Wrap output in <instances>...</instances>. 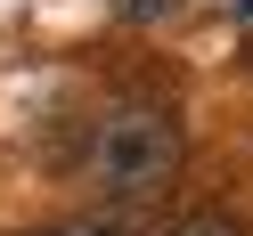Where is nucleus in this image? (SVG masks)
Listing matches in <instances>:
<instances>
[{
    "instance_id": "1",
    "label": "nucleus",
    "mask_w": 253,
    "mask_h": 236,
    "mask_svg": "<svg viewBox=\"0 0 253 236\" xmlns=\"http://www.w3.org/2000/svg\"><path fill=\"white\" fill-rule=\"evenodd\" d=\"M180 122L164 114V106H106L98 131H90V179L106 187V196H164L171 179H180Z\"/></svg>"
},
{
    "instance_id": "2",
    "label": "nucleus",
    "mask_w": 253,
    "mask_h": 236,
    "mask_svg": "<svg viewBox=\"0 0 253 236\" xmlns=\"http://www.w3.org/2000/svg\"><path fill=\"white\" fill-rule=\"evenodd\" d=\"M171 236H245L229 212H188V220H171Z\"/></svg>"
},
{
    "instance_id": "3",
    "label": "nucleus",
    "mask_w": 253,
    "mask_h": 236,
    "mask_svg": "<svg viewBox=\"0 0 253 236\" xmlns=\"http://www.w3.org/2000/svg\"><path fill=\"white\" fill-rule=\"evenodd\" d=\"M123 17H164V8H180V0H115Z\"/></svg>"
},
{
    "instance_id": "4",
    "label": "nucleus",
    "mask_w": 253,
    "mask_h": 236,
    "mask_svg": "<svg viewBox=\"0 0 253 236\" xmlns=\"http://www.w3.org/2000/svg\"><path fill=\"white\" fill-rule=\"evenodd\" d=\"M237 8H245V17H253V0H237Z\"/></svg>"
},
{
    "instance_id": "5",
    "label": "nucleus",
    "mask_w": 253,
    "mask_h": 236,
    "mask_svg": "<svg viewBox=\"0 0 253 236\" xmlns=\"http://www.w3.org/2000/svg\"><path fill=\"white\" fill-rule=\"evenodd\" d=\"M66 236H82V228H66Z\"/></svg>"
}]
</instances>
